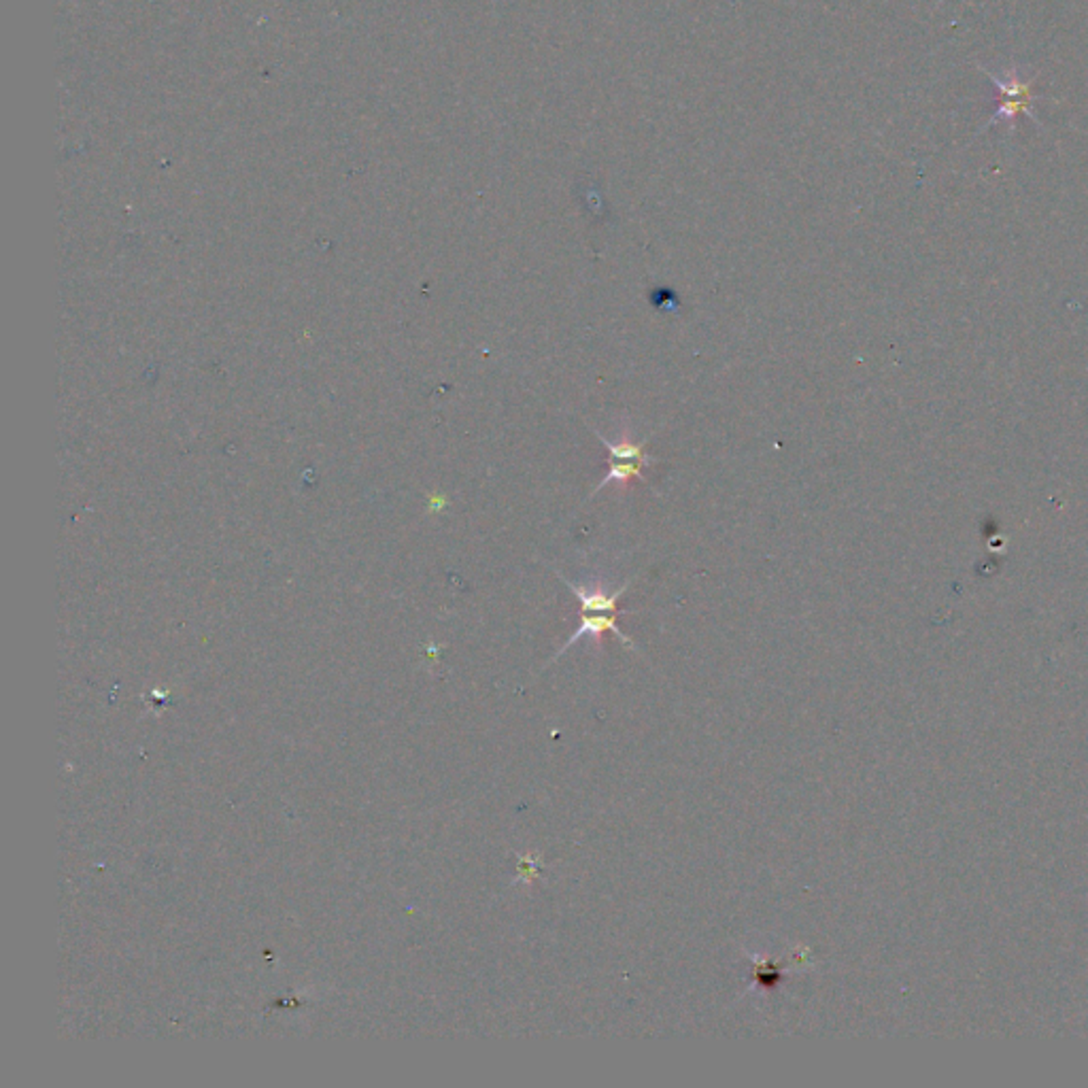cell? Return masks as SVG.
Listing matches in <instances>:
<instances>
[{
  "label": "cell",
  "instance_id": "cell-3",
  "mask_svg": "<svg viewBox=\"0 0 1088 1088\" xmlns=\"http://www.w3.org/2000/svg\"><path fill=\"white\" fill-rule=\"evenodd\" d=\"M989 77L992 79L997 89H999V109H997V113L992 115V120L986 126L1001 121V118L1010 121V126H1014L1018 115H1029V118L1038 124V118H1035V113L1031 111V83L1021 81V77H1018V73L1014 71V68L1006 77H997L992 75V73H989Z\"/></svg>",
  "mask_w": 1088,
  "mask_h": 1088
},
{
  "label": "cell",
  "instance_id": "cell-1",
  "mask_svg": "<svg viewBox=\"0 0 1088 1088\" xmlns=\"http://www.w3.org/2000/svg\"><path fill=\"white\" fill-rule=\"evenodd\" d=\"M557 576L566 583L567 589H570V591L578 598V602H581V625H578V629L575 631V634L566 640V644L557 651V655H553L551 663H553L559 655H564V652L570 649L572 644H576L581 638H593L599 646V640H602V636L606 634V631H613V634L617 636L625 646H629L631 651H638V646L631 642V638H628V636L621 631L619 621H617L619 614H623V610L619 613V599L625 591H628L631 581L625 583V585L617 589V591L608 593L606 589H593L587 585H578V583L570 581V578L559 575V572H557Z\"/></svg>",
  "mask_w": 1088,
  "mask_h": 1088
},
{
  "label": "cell",
  "instance_id": "cell-2",
  "mask_svg": "<svg viewBox=\"0 0 1088 1088\" xmlns=\"http://www.w3.org/2000/svg\"><path fill=\"white\" fill-rule=\"evenodd\" d=\"M596 436L599 443L608 449V472L604 475V479L599 481V485L593 490V493L602 490V487L610 485L613 481L621 482V485H625V482H629L631 479H640L642 482H646L644 475H642V468L660 461L644 451L646 440H640V443L621 440V443L614 444V443H610L608 438H604L599 432H596Z\"/></svg>",
  "mask_w": 1088,
  "mask_h": 1088
}]
</instances>
